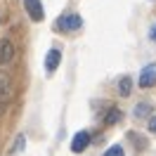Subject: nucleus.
<instances>
[{
    "label": "nucleus",
    "instance_id": "1",
    "mask_svg": "<svg viewBox=\"0 0 156 156\" xmlns=\"http://www.w3.org/2000/svg\"><path fill=\"white\" fill-rule=\"evenodd\" d=\"M80 26H83V19L78 17L76 12H69V14H64V17H59V21H57L59 31H78Z\"/></svg>",
    "mask_w": 156,
    "mask_h": 156
},
{
    "label": "nucleus",
    "instance_id": "2",
    "mask_svg": "<svg viewBox=\"0 0 156 156\" xmlns=\"http://www.w3.org/2000/svg\"><path fill=\"white\" fill-rule=\"evenodd\" d=\"M90 133L88 130H80V133H76L73 135V140H71V151L73 154H80V151H85L88 149V144H90Z\"/></svg>",
    "mask_w": 156,
    "mask_h": 156
},
{
    "label": "nucleus",
    "instance_id": "3",
    "mask_svg": "<svg viewBox=\"0 0 156 156\" xmlns=\"http://www.w3.org/2000/svg\"><path fill=\"white\" fill-rule=\"evenodd\" d=\"M24 7H26V12H29V17L33 21L45 19V10H43V2L40 0H24Z\"/></svg>",
    "mask_w": 156,
    "mask_h": 156
},
{
    "label": "nucleus",
    "instance_id": "4",
    "mask_svg": "<svg viewBox=\"0 0 156 156\" xmlns=\"http://www.w3.org/2000/svg\"><path fill=\"white\" fill-rule=\"evenodd\" d=\"M156 85V64H147L140 73V88H154Z\"/></svg>",
    "mask_w": 156,
    "mask_h": 156
},
{
    "label": "nucleus",
    "instance_id": "5",
    "mask_svg": "<svg viewBox=\"0 0 156 156\" xmlns=\"http://www.w3.org/2000/svg\"><path fill=\"white\" fill-rule=\"evenodd\" d=\"M59 62H62V52H59V48H52L48 52V57H45V71H48V76H52L57 71Z\"/></svg>",
    "mask_w": 156,
    "mask_h": 156
},
{
    "label": "nucleus",
    "instance_id": "6",
    "mask_svg": "<svg viewBox=\"0 0 156 156\" xmlns=\"http://www.w3.org/2000/svg\"><path fill=\"white\" fill-rule=\"evenodd\" d=\"M12 59H14V45H12V40H0V64H10Z\"/></svg>",
    "mask_w": 156,
    "mask_h": 156
},
{
    "label": "nucleus",
    "instance_id": "7",
    "mask_svg": "<svg viewBox=\"0 0 156 156\" xmlns=\"http://www.w3.org/2000/svg\"><path fill=\"white\" fill-rule=\"evenodd\" d=\"M12 95V78L5 73V71H0V99L2 102H7Z\"/></svg>",
    "mask_w": 156,
    "mask_h": 156
},
{
    "label": "nucleus",
    "instance_id": "8",
    "mask_svg": "<svg viewBox=\"0 0 156 156\" xmlns=\"http://www.w3.org/2000/svg\"><path fill=\"white\" fill-rule=\"evenodd\" d=\"M130 92H133V80L128 76L121 78V80H118V95H121V97H128Z\"/></svg>",
    "mask_w": 156,
    "mask_h": 156
},
{
    "label": "nucleus",
    "instance_id": "9",
    "mask_svg": "<svg viewBox=\"0 0 156 156\" xmlns=\"http://www.w3.org/2000/svg\"><path fill=\"white\" fill-rule=\"evenodd\" d=\"M151 104H149V102H140V104H137V109H135V118H142V116H149V114H151Z\"/></svg>",
    "mask_w": 156,
    "mask_h": 156
},
{
    "label": "nucleus",
    "instance_id": "10",
    "mask_svg": "<svg viewBox=\"0 0 156 156\" xmlns=\"http://www.w3.org/2000/svg\"><path fill=\"white\" fill-rule=\"evenodd\" d=\"M118 121H121V111L111 107V109H109V114L104 116V123H107V126H114V123H118Z\"/></svg>",
    "mask_w": 156,
    "mask_h": 156
},
{
    "label": "nucleus",
    "instance_id": "11",
    "mask_svg": "<svg viewBox=\"0 0 156 156\" xmlns=\"http://www.w3.org/2000/svg\"><path fill=\"white\" fill-rule=\"evenodd\" d=\"M104 156H126V151H123L121 144H114V147H109L107 151H104Z\"/></svg>",
    "mask_w": 156,
    "mask_h": 156
},
{
    "label": "nucleus",
    "instance_id": "12",
    "mask_svg": "<svg viewBox=\"0 0 156 156\" xmlns=\"http://www.w3.org/2000/svg\"><path fill=\"white\" fill-rule=\"evenodd\" d=\"M128 137H130V140H135V142H137V144H135L137 149H144V147H147V140H142V137H137L135 133H130Z\"/></svg>",
    "mask_w": 156,
    "mask_h": 156
},
{
    "label": "nucleus",
    "instance_id": "13",
    "mask_svg": "<svg viewBox=\"0 0 156 156\" xmlns=\"http://www.w3.org/2000/svg\"><path fill=\"white\" fill-rule=\"evenodd\" d=\"M149 130H151V133H156V116L149 121Z\"/></svg>",
    "mask_w": 156,
    "mask_h": 156
},
{
    "label": "nucleus",
    "instance_id": "14",
    "mask_svg": "<svg viewBox=\"0 0 156 156\" xmlns=\"http://www.w3.org/2000/svg\"><path fill=\"white\" fill-rule=\"evenodd\" d=\"M2 111H5V102L0 99V116H2Z\"/></svg>",
    "mask_w": 156,
    "mask_h": 156
},
{
    "label": "nucleus",
    "instance_id": "15",
    "mask_svg": "<svg viewBox=\"0 0 156 156\" xmlns=\"http://www.w3.org/2000/svg\"><path fill=\"white\" fill-rule=\"evenodd\" d=\"M151 38H154V40H156V29H154V31H151Z\"/></svg>",
    "mask_w": 156,
    "mask_h": 156
}]
</instances>
